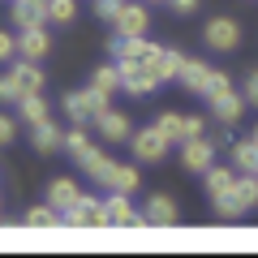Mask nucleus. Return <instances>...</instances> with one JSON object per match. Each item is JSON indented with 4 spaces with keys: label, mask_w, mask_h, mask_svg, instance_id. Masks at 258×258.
<instances>
[{
    "label": "nucleus",
    "mask_w": 258,
    "mask_h": 258,
    "mask_svg": "<svg viewBox=\"0 0 258 258\" xmlns=\"http://www.w3.org/2000/svg\"><path fill=\"white\" fill-rule=\"evenodd\" d=\"M60 215H64V228H112V220H108V198L86 194V189H82V198H78L69 211H60Z\"/></svg>",
    "instance_id": "f257e3e1"
},
{
    "label": "nucleus",
    "mask_w": 258,
    "mask_h": 258,
    "mask_svg": "<svg viewBox=\"0 0 258 258\" xmlns=\"http://www.w3.org/2000/svg\"><path fill=\"white\" fill-rule=\"evenodd\" d=\"M129 151H134L138 164H164L168 151H172V142H168V134L159 125H147V129H138V134L129 138Z\"/></svg>",
    "instance_id": "f03ea898"
},
{
    "label": "nucleus",
    "mask_w": 258,
    "mask_h": 258,
    "mask_svg": "<svg viewBox=\"0 0 258 258\" xmlns=\"http://www.w3.org/2000/svg\"><path fill=\"white\" fill-rule=\"evenodd\" d=\"M116 64H120V91H125L129 99H151V95L164 86L142 60H116Z\"/></svg>",
    "instance_id": "7ed1b4c3"
},
{
    "label": "nucleus",
    "mask_w": 258,
    "mask_h": 258,
    "mask_svg": "<svg viewBox=\"0 0 258 258\" xmlns=\"http://www.w3.org/2000/svg\"><path fill=\"white\" fill-rule=\"evenodd\" d=\"M103 108H112V99H108V95H99L95 86H86V91H69V95H64V116L78 120V125H91V120L99 116Z\"/></svg>",
    "instance_id": "20e7f679"
},
{
    "label": "nucleus",
    "mask_w": 258,
    "mask_h": 258,
    "mask_svg": "<svg viewBox=\"0 0 258 258\" xmlns=\"http://www.w3.org/2000/svg\"><path fill=\"white\" fill-rule=\"evenodd\" d=\"M181 60H185V52L164 47V43H147V52H142V64H147L159 82H176V74H181Z\"/></svg>",
    "instance_id": "39448f33"
},
{
    "label": "nucleus",
    "mask_w": 258,
    "mask_h": 258,
    "mask_svg": "<svg viewBox=\"0 0 258 258\" xmlns=\"http://www.w3.org/2000/svg\"><path fill=\"white\" fill-rule=\"evenodd\" d=\"M9 82H13V91H18V99H26V95H43L47 74H43L39 60H22L18 56V64H9Z\"/></svg>",
    "instance_id": "423d86ee"
},
{
    "label": "nucleus",
    "mask_w": 258,
    "mask_h": 258,
    "mask_svg": "<svg viewBox=\"0 0 258 258\" xmlns=\"http://www.w3.org/2000/svg\"><path fill=\"white\" fill-rule=\"evenodd\" d=\"M203 43L211 52H237L241 47V22L237 18H211L203 30Z\"/></svg>",
    "instance_id": "0eeeda50"
},
{
    "label": "nucleus",
    "mask_w": 258,
    "mask_h": 258,
    "mask_svg": "<svg viewBox=\"0 0 258 258\" xmlns=\"http://www.w3.org/2000/svg\"><path fill=\"white\" fill-rule=\"evenodd\" d=\"M151 30V5L142 0V5H120L116 9V18H112V35H120V39H129V35H147Z\"/></svg>",
    "instance_id": "6e6552de"
},
{
    "label": "nucleus",
    "mask_w": 258,
    "mask_h": 258,
    "mask_svg": "<svg viewBox=\"0 0 258 258\" xmlns=\"http://www.w3.org/2000/svg\"><path fill=\"white\" fill-rule=\"evenodd\" d=\"M211 78H215V69H211L207 60H198V56H185V60H181V74H176V82H181L189 95H203V99H207V95H211Z\"/></svg>",
    "instance_id": "1a4fd4ad"
},
{
    "label": "nucleus",
    "mask_w": 258,
    "mask_h": 258,
    "mask_svg": "<svg viewBox=\"0 0 258 258\" xmlns=\"http://www.w3.org/2000/svg\"><path fill=\"white\" fill-rule=\"evenodd\" d=\"M215 164V138H189V142H181V168L185 172H198L203 176L207 168Z\"/></svg>",
    "instance_id": "9d476101"
},
{
    "label": "nucleus",
    "mask_w": 258,
    "mask_h": 258,
    "mask_svg": "<svg viewBox=\"0 0 258 258\" xmlns=\"http://www.w3.org/2000/svg\"><path fill=\"white\" fill-rule=\"evenodd\" d=\"M211 116H215V125H241V116H245V95H237L228 86V91H220V95H211Z\"/></svg>",
    "instance_id": "9b49d317"
},
{
    "label": "nucleus",
    "mask_w": 258,
    "mask_h": 258,
    "mask_svg": "<svg viewBox=\"0 0 258 258\" xmlns=\"http://www.w3.org/2000/svg\"><path fill=\"white\" fill-rule=\"evenodd\" d=\"M142 215H147V228H172V224L181 220V207H176L172 194H151Z\"/></svg>",
    "instance_id": "f8f14e48"
},
{
    "label": "nucleus",
    "mask_w": 258,
    "mask_h": 258,
    "mask_svg": "<svg viewBox=\"0 0 258 258\" xmlns=\"http://www.w3.org/2000/svg\"><path fill=\"white\" fill-rule=\"evenodd\" d=\"M91 125L99 129V138H103V142H129V138H134V125H129V116H125V112H116V108H103L99 116L91 120Z\"/></svg>",
    "instance_id": "ddd939ff"
},
{
    "label": "nucleus",
    "mask_w": 258,
    "mask_h": 258,
    "mask_svg": "<svg viewBox=\"0 0 258 258\" xmlns=\"http://www.w3.org/2000/svg\"><path fill=\"white\" fill-rule=\"evenodd\" d=\"M134 194H108V220L112 228H147V215L134 211Z\"/></svg>",
    "instance_id": "4468645a"
},
{
    "label": "nucleus",
    "mask_w": 258,
    "mask_h": 258,
    "mask_svg": "<svg viewBox=\"0 0 258 258\" xmlns=\"http://www.w3.org/2000/svg\"><path fill=\"white\" fill-rule=\"evenodd\" d=\"M103 189H108V194H138L142 189L138 159H134V164H112V172L103 176Z\"/></svg>",
    "instance_id": "2eb2a0df"
},
{
    "label": "nucleus",
    "mask_w": 258,
    "mask_h": 258,
    "mask_svg": "<svg viewBox=\"0 0 258 258\" xmlns=\"http://www.w3.org/2000/svg\"><path fill=\"white\" fill-rule=\"evenodd\" d=\"M47 52H52V35H47V26H26L18 35V56H22V60H43Z\"/></svg>",
    "instance_id": "dca6fc26"
},
{
    "label": "nucleus",
    "mask_w": 258,
    "mask_h": 258,
    "mask_svg": "<svg viewBox=\"0 0 258 258\" xmlns=\"http://www.w3.org/2000/svg\"><path fill=\"white\" fill-rule=\"evenodd\" d=\"M30 147H35L39 155H56V151H64V129L52 125V116H47L43 125L30 129Z\"/></svg>",
    "instance_id": "f3484780"
},
{
    "label": "nucleus",
    "mask_w": 258,
    "mask_h": 258,
    "mask_svg": "<svg viewBox=\"0 0 258 258\" xmlns=\"http://www.w3.org/2000/svg\"><path fill=\"white\" fill-rule=\"evenodd\" d=\"M112 164H116V159H112L108 151H99V147H86L82 155H78V168H82V172L91 176L95 185H103V176L112 172Z\"/></svg>",
    "instance_id": "a211bd4d"
},
{
    "label": "nucleus",
    "mask_w": 258,
    "mask_h": 258,
    "mask_svg": "<svg viewBox=\"0 0 258 258\" xmlns=\"http://www.w3.org/2000/svg\"><path fill=\"white\" fill-rule=\"evenodd\" d=\"M78 198H82V185H78L74 176H56V181L47 185V203H52L56 211H69Z\"/></svg>",
    "instance_id": "6ab92c4d"
},
{
    "label": "nucleus",
    "mask_w": 258,
    "mask_h": 258,
    "mask_svg": "<svg viewBox=\"0 0 258 258\" xmlns=\"http://www.w3.org/2000/svg\"><path fill=\"white\" fill-rule=\"evenodd\" d=\"M13 26H47V0H13Z\"/></svg>",
    "instance_id": "aec40b11"
},
{
    "label": "nucleus",
    "mask_w": 258,
    "mask_h": 258,
    "mask_svg": "<svg viewBox=\"0 0 258 258\" xmlns=\"http://www.w3.org/2000/svg\"><path fill=\"white\" fill-rule=\"evenodd\" d=\"M232 181H237V172H232L228 164H211L203 172V185H207V198H220V194L232 189Z\"/></svg>",
    "instance_id": "412c9836"
},
{
    "label": "nucleus",
    "mask_w": 258,
    "mask_h": 258,
    "mask_svg": "<svg viewBox=\"0 0 258 258\" xmlns=\"http://www.w3.org/2000/svg\"><path fill=\"white\" fill-rule=\"evenodd\" d=\"M47 116H52V112H47V99H43V95H26V99H18V120H22L26 129L43 125Z\"/></svg>",
    "instance_id": "4be33fe9"
},
{
    "label": "nucleus",
    "mask_w": 258,
    "mask_h": 258,
    "mask_svg": "<svg viewBox=\"0 0 258 258\" xmlns=\"http://www.w3.org/2000/svg\"><path fill=\"white\" fill-rule=\"evenodd\" d=\"M26 224H30V228H64V215L43 198V207H30V211H26Z\"/></svg>",
    "instance_id": "5701e85b"
},
{
    "label": "nucleus",
    "mask_w": 258,
    "mask_h": 258,
    "mask_svg": "<svg viewBox=\"0 0 258 258\" xmlns=\"http://www.w3.org/2000/svg\"><path fill=\"white\" fill-rule=\"evenodd\" d=\"M91 86H95L99 95H108V99H112V95L120 91V64H99V69H95V78H91Z\"/></svg>",
    "instance_id": "b1692460"
},
{
    "label": "nucleus",
    "mask_w": 258,
    "mask_h": 258,
    "mask_svg": "<svg viewBox=\"0 0 258 258\" xmlns=\"http://www.w3.org/2000/svg\"><path fill=\"white\" fill-rule=\"evenodd\" d=\"M78 0H47V26H74Z\"/></svg>",
    "instance_id": "393cba45"
},
{
    "label": "nucleus",
    "mask_w": 258,
    "mask_h": 258,
    "mask_svg": "<svg viewBox=\"0 0 258 258\" xmlns=\"http://www.w3.org/2000/svg\"><path fill=\"white\" fill-rule=\"evenodd\" d=\"M232 194H237V203L245 207V211H254L258 207V172H245L232 181Z\"/></svg>",
    "instance_id": "a878e982"
},
{
    "label": "nucleus",
    "mask_w": 258,
    "mask_h": 258,
    "mask_svg": "<svg viewBox=\"0 0 258 258\" xmlns=\"http://www.w3.org/2000/svg\"><path fill=\"white\" fill-rule=\"evenodd\" d=\"M232 168H241V172H258V147L254 142H232Z\"/></svg>",
    "instance_id": "bb28decb"
},
{
    "label": "nucleus",
    "mask_w": 258,
    "mask_h": 258,
    "mask_svg": "<svg viewBox=\"0 0 258 258\" xmlns=\"http://www.w3.org/2000/svg\"><path fill=\"white\" fill-rule=\"evenodd\" d=\"M155 125L168 134V142H172V147H181V142H185V116H181V112H159Z\"/></svg>",
    "instance_id": "cd10ccee"
},
{
    "label": "nucleus",
    "mask_w": 258,
    "mask_h": 258,
    "mask_svg": "<svg viewBox=\"0 0 258 258\" xmlns=\"http://www.w3.org/2000/svg\"><path fill=\"white\" fill-rule=\"evenodd\" d=\"M86 147H91V134H86V125H78V120H74V125L64 129V151H69V155L78 159Z\"/></svg>",
    "instance_id": "c85d7f7f"
},
{
    "label": "nucleus",
    "mask_w": 258,
    "mask_h": 258,
    "mask_svg": "<svg viewBox=\"0 0 258 258\" xmlns=\"http://www.w3.org/2000/svg\"><path fill=\"white\" fill-rule=\"evenodd\" d=\"M13 56H18V35H9V30H0V64H9Z\"/></svg>",
    "instance_id": "c756f323"
},
{
    "label": "nucleus",
    "mask_w": 258,
    "mask_h": 258,
    "mask_svg": "<svg viewBox=\"0 0 258 258\" xmlns=\"http://www.w3.org/2000/svg\"><path fill=\"white\" fill-rule=\"evenodd\" d=\"M13 138H18V120L0 112V147H13Z\"/></svg>",
    "instance_id": "7c9ffc66"
},
{
    "label": "nucleus",
    "mask_w": 258,
    "mask_h": 258,
    "mask_svg": "<svg viewBox=\"0 0 258 258\" xmlns=\"http://www.w3.org/2000/svg\"><path fill=\"white\" fill-rule=\"evenodd\" d=\"M120 5H125V0H95V18H99V22H112Z\"/></svg>",
    "instance_id": "2f4dec72"
},
{
    "label": "nucleus",
    "mask_w": 258,
    "mask_h": 258,
    "mask_svg": "<svg viewBox=\"0 0 258 258\" xmlns=\"http://www.w3.org/2000/svg\"><path fill=\"white\" fill-rule=\"evenodd\" d=\"M203 134H207V116H185V142L203 138Z\"/></svg>",
    "instance_id": "473e14b6"
},
{
    "label": "nucleus",
    "mask_w": 258,
    "mask_h": 258,
    "mask_svg": "<svg viewBox=\"0 0 258 258\" xmlns=\"http://www.w3.org/2000/svg\"><path fill=\"white\" fill-rule=\"evenodd\" d=\"M241 95H245V103H254V108H258V69L245 78V91H241Z\"/></svg>",
    "instance_id": "72a5a7b5"
},
{
    "label": "nucleus",
    "mask_w": 258,
    "mask_h": 258,
    "mask_svg": "<svg viewBox=\"0 0 258 258\" xmlns=\"http://www.w3.org/2000/svg\"><path fill=\"white\" fill-rule=\"evenodd\" d=\"M0 103H18V91H13V82H9V74L0 78Z\"/></svg>",
    "instance_id": "f704fd0d"
},
{
    "label": "nucleus",
    "mask_w": 258,
    "mask_h": 258,
    "mask_svg": "<svg viewBox=\"0 0 258 258\" xmlns=\"http://www.w3.org/2000/svg\"><path fill=\"white\" fill-rule=\"evenodd\" d=\"M228 74H224V69H215V78H211V95H220V91H228ZM211 95H207V99H211Z\"/></svg>",
    "instance_id": "c9c22d12"
},
{
    "label": "nucleus",
    "mask_w": 258,
    "mask_h": 258,
    "mask_svg": "<svg viewBox=\"0 0 258 258\" xmlns=\"http://www.w3.org/2000/svg\"><path fill=\"white\" fill-rule=\"evenodd\" d=\"M168 5H172L176 13H194V9H198V0H168Z\"/></svg>",
    "instance_id": "e433bc0d"
},
{
    "label": "nucleus",
    "mask_w": 258,
    "mask_h": 258,
    "mask_svg": "<svg viewBox=\"0 0 258 258\" xmlns=\"http://www.w3.org/2000/svg\"><path fill=\"white\" fill-rule=\"evenodd\" d=\"M147 5H164V0H147Z\"/></svg>",
    "instance_id": "4c0bfd02"
}]
</instances>
